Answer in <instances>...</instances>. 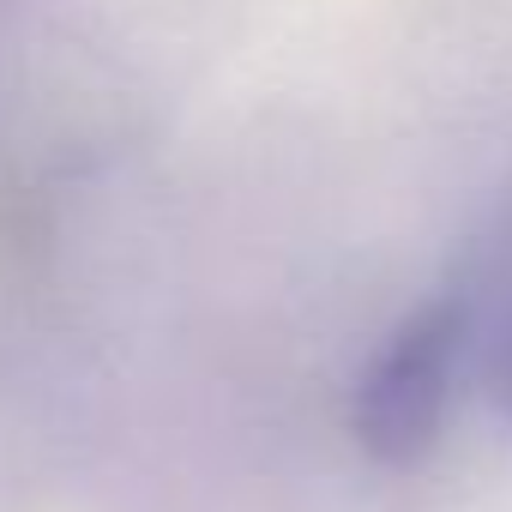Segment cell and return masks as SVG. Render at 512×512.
I'll use <instances>...</instances> for the list:
<instances>
[{
	"instance_id": "6da1fadb",
	"label": "cell",
	"mask_w": 512,
	"mask_h": 512,
	"mask_svg": "<svg viewBox=\"0 0 512 512\" xmlns=\"http://www.w3.org/2000/svg\"><path fill=\"white\" fill-rule=\"evenodd\" d=\"M464 302L440 296L416 308L386 350L368 362L356 386V440L374 464L410 470L434 452L446 410H452V380H458V350H464Z\"/></svg>"
}]
</instances>
